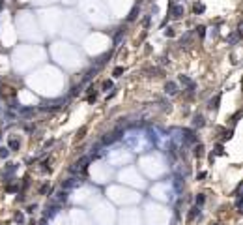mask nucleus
I'll list each match as a JSON object with an SVG mask.
<instances>
[{
	"label": "nucleus",
	"mask_w": 243,
	"mask_h": 225,
	"mask_svg": "<svg viewBox=\"0 0 243 225\" xmlns=\"http://www.w3.org/2000/svg\"><path fill=\"white\" fill-rule=\"evenodd\" d=\"M170 15H172L174 19H180L183 15V6H178V4H172L170 6Z\"/></svg>",
	"instance_id": "obj_1"
},
{
	"label": "nucleus",
	"mask_w": 243,
	"mask_h": 225,
	"mask_svg": "<svg viewBox=\"0 0 243 225\" xmlns=\"http://www.w3.org/2000/svg\"><path fill=\"white\" fill-rule=\"evenodd\" d=\"M183 135H185V139L189 141V143H194V141H196V137H194V133L191 131V129H185V131H183Z\"/></svg>",
	"instance_id": "obj_2"
},
{
	"label": "nucleus",
	"mask_w": 243,
	"mask_h": 225,
	"mask_svg": "<svg viewBox=\"0 0 243 225\" xmlns=\"http://www.w3.org/2000/svg\"><path fill=\"white\" fill-rule=\"evenodd\" d=\"M178 86H176V83H166V94H176L178 92Z\"/></svg>",
	"instance_id": "obj_3"
},
{
	"label": "nucleus",
	"mask_w": 243,
	"mask_h": 225,
	"mask_svg": "<svg viewBox=\"0 0 243 225\" xmlns=\"http://www.w3.org/2000/svg\"><path fill=\"white\" fill-rule=\"evenodd\" d=\"M193 124L198 126V128H202V126H204V118H202L200 114H196V116H194V120H193Z\"/></svg>",
	"instance_id": "obj_4"
},
{
	"label": "nucleus",
	"mask_w": 243,
	"mask_h": 225,
	"mask_svg": "<svg viewBox=\"0 0 243 225\" xmlns=\"http://www.w3.org/2000/svg\"><path fill=\"white\" fill-rule=\"evenodd\" d=\"M200 214V206H194V208H191V214H189V219H193V218H196V216Z\"/></svg>",
	"instance_id": "obj_5"
},
{
	"label": "nucleus",
	"mask_w": 243,
	"mask_h": 225,
	"mask_svg": "<svg viewBox=\"0 0 243 225\" xmlns=\"http://www.w3.org/2000/svg\"><path fill=\"white\" fill-rule=\"evenodd\" d=\"M180 81L183 83V85H187L189 88H193V86H194V85H193V81H191V79H187L185 75H181V77H180Z\"/></svg>",
	"instance_id": "obj_6"
},
{
	"label": "nucleus",
	"mask_w": 243,
	"mask_h": 225,
	"mask_svg": "<svg viewBox=\"0 0 243 225\" xmlns=\"http://www.w3.org/2000/svg\"><path fill=\"white\" fill-rule=\"evenodd\" d=\"M194 154H196V156H202V154H204V147H202V144H198L196 150H194Z\"/></svg>",
	"instance_id": "obj_7"
},
{
	"label": "nucleus",
	"mask_w": 243,
	"mask_h": 225,
	"mask_svg": "<svg viewBox=\"0 0 243 225\" xmlns=\"http://www.w3.org/2000/svg\"><path fill=\"white\" fill-rule=\"evenodd\" d=\"M194 11H196V13H202V11H204V6H202V4H194Z\"/></svg>",
	"instance_id": "obj_8"
},
{
	"label": "nucleus",
	"mask_w": 243,
	"mask_h": 225,
	"mask_svg": "<svg viewBox=\"0 0 243 225\" xmlns=\"http://www.w3.org/2000/svg\"><path fill=\"white\" fill-rule=\"evenodd\" d=\"M8 154H10L8 148H0V158H8Z\"/></svg>",
	"instance_id": "obj_9"
},
{
	"label": "nucleus",
	"mask_w": 243,
	"mask_h": 225,
	"mask_svg": "<svg viewBox=\"0 0 243 225\" xmlns=\"http://www.w3.org/2000/svg\"><path fill=\"white\" fill-rule=\"evenodd\" d=\"M120 73H123V68L120 66V68H116L114 69V75H116V77H120Z\"/></svg>",
	"instance_id": "obj_10"
},
{
	"label": "nucleus",
	"mask_w": 243,
	"mask_h": 225,
	"mask_svg": "<svg viewBox=\"0 0 243 225\" xmlns=\"http://www.w3.org/2000/svg\"><path fill=\"white\" fill-rule=\"evenodd\" d=\"M204 30H206V28H204V26H198V28H196V32H198V34H200V36H204Z\"/></svg>",
	"instance_id": "obj_11"
},
{
	"label": "nucleus",
	"mask_w": 243,
	"mask_h": 225,
	"mask_svg": "<svg viewBox=\"0 0 243 225\" xmlns=\"http://www.w3.org/2000/svg\"><path fill=\"white\" fill-rule=\"evenodd\" d=\"M196 203H198V204L204 203V195H198V197H196Z\"/></svg>",
	"instance_id": "obj_12"
},
{
	"label": "nucleus",
	"mask_w": 243,
	"mask_h": 225,
	"mask_svg": "<svg viewBox=\"0 0 243 225\" xmlns=\"http://www.w3.org/2000/svg\"><path fill=\"white\" fill-rule=\"evenodd\" d=\"M110 86H112V85H110V83H109V81H107V83H105V85H103V88H105V90H109V88H110Z\"/></svg>",
	"instance_id": "obj_13"
},
{
	"label": "nucleus",
	"mask_w": 243,
	"mask_h": 225,
	"mask_svg": "<svg viewBox=\"0 0 243 225\" xmlns=\"http://www.w3.org/2000/svg\"><path fill=\"white\" fill-rule=\"evenodd\" d=\"M215 225H217V223H215Z\"/></svg>",
	"instance_id": "obj_14"
}]
</instances>
